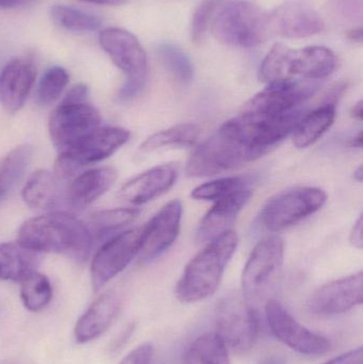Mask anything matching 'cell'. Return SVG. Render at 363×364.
Here are the masks:
<instances>
[{"instance_id":"cell-14","label":"cell","mask_w":363,"mask_h":364,"mask_svg":"<svg viewBox=\"0 0 363 364\" xmlns=\"http://www.w3.org/2000/svg\"><path fill=\"white\" fill-rule=\"evenodd\" d=\"M266 316L274 337L292 350L310 356L326 354L330 350L327 338L303 326L278 301L271 299L266 303Z\"/></svg>"},{"instance_id":"cell-13","label":"cell","mask_w":363,"mask_h":364,"mask_svg":"<svg viewBox=\"0 0 363 364\" xmlns=\"http://www.w3.org/2000/svg\"><path fill=\"white\" fill-rule=\"evenodd\" d=\"M99 111L87 102L62 100L51 113L48 129L55 149L61 151L99 127Z\"/></svg>"},{"instance_id":"cell-38","label":"cell","mask_w":363,"mask_h":364,"mask_svg":"<svg viewBox=\"0 0 363 364\" xmlns=\"http://www.w3.org/2000/svg\"><path fill=\"white\" fill-rule=\"evenodd\" d=\"M323 364H363V348L350 350Z\"/></svg>"},{"instance_id":"cell-16","label":"cell","mask_w":363,"mask_h":364,"mask_svg":"<svg viewBox=\"0 0 363 364\" xmlns=\"http://www.w3.org/2000/svg\"><path fill=\"white\" fill-rule=\"evenodd\" d=\"M183 205L178 199L166 203L144 226L140 259L149 263L159 258L176 241L180 230Z\"/></svg>"},{"instance_id":"cell-3","label":"cell","mask_w":363,"mask_h":364,"mask_svg":"<svg viewBox=\"0 0 363 364\" xmlns=\"http://www.w3.org/2000/svg\"><path fill=\"white\" fill-rule=\"evenodd\" d=\"M255 160L234 122L228 121L194 149L187 164L189 177L223 174Z\"/></svg>"},{"instance_id":"cell-48","label":"cell","mask_w":363,"mask_h":364,"mask_svg":"<svg viewBox=\"0 0 363 364\" xmlns=\"http://www.w3.org/2000/svg\"><path fill=\"white\" fill-rule=\"evenodd\" d=\"M354 177H355L356 181L362 182L363 178V172H362V166H359L357 170L354 173Z\"/></svg>"},{"instance_id":"cell-17","label":"cell","mask_w":363,"mask_h":364,"mask_svg":"<svg viewBox=\"0 0 363 364\" xmlns=\"http://www.w3.org/2000/svg\"><path fill=\"white\" fill-rule=\"evenodd\" d=\"M362 272L335 280L315 291L308 301V308L317 316H336L362 305Z\"/></svg>"},{"instance_id":"cell-30","label":"cell","mask_w":363,"mask_h":364,"mask_svg":"<svg viewBox=\"0 0 363 364\" xmlns=\"http://www.w3.org/2000/svg\"><path fill=\"white\" fill-rule=\"evenodd\" d=\"M156 53L164 68L183 85H190L194 78V68L189 55L178 45L162 42L156 46Z\"/></svg>"},{"instance_id":"cell-32","label":"cell","mask_w":363,"mask_h":364,"mask_svg":"<svg viewBox=\"0 0 363 364\" xmlns=\"http://www.w3.org/2000/svg\"><path fill=\"white\" fill-rule=\"evenodd\" d=\"M21 296L29 311L44 309L53 299V287L46 276L33 272L21 282Z\"/></svg>"},{"instance_id":"cell-26","label":"cell","mask_w":363,"mask_h":364,"mask_svg":"<svg viewBox=\"0 0 363 364\" xmlns=\"http://www.w3.org/2000/svg\"><path fill=\"white\" fill-rule=\"evenodd\" d=\"M58 177L48 171L33 173L23 186V199L31 209L49 210L57 205L60 198Z\"/></svg>"},{"instance_id":"cell-1","label":"cell","mask_w":363,"mask_h":364,"mask_svg":"<svg viewBox=\"0 0 363 364\" xmlns=\"http://www.w3.org/2000/svg\"><path fill=\"white\" fill-rule=\"evenodd\" d=\"M17 242L33 252L65 255L82 262L89 257L93 237L87 225L74 215L55 212L26 220Z\"/></svg>"},{"instance_id":"cell-42","label":"cell","mask_w":363,"mask_h":364,"mask_svg":"<svg viewBox=\"0 0 363 364\" xmlns=\"http://www.w3.org/2000/svg\"><path fill=\"white\" fill-rule=\"evenodd\" d=\"M345 36H347V40L352 41V42L362 44L363 38V30L362 26H358V27L352 28V29L347 30V31L345 32Z\"/></svg>"},{"instance_id":"cell-46","label":"cell","mask_w":363,"mask_h":364,"mask_svg":"<svg viewBox=\"0 0 363 364\" xmlns=\"http://www.w3.org/2000/svg\"><path fill=\"white\" fill-rule=\"evenodd\" d=\"M259 364H287L286 360L279 356H271L264 359Z\"/></svg>"},{"instance_id":"cell-29","label":"cell","mask_w":363,"mask_h":364,"mask_svg":"<svg viewBox=\"0 0 363 364\" xmlns=\"http://www.w3.org/2000/svg\"><path fill=\"white\" fill-rule=\"evenodd\" d=\"M185 364H230L228 348L217 333H207L192 342Z\"/></svg>"},{"instance_id":"cell-35","label":"cell","mask_w":363,"mask_h":364,"mask_svg":"<svg viewBox=\"0 0 363 364\" xmlns=\"http://www.w3.org/2000/svg\"><path fill=\"white\" fill-rule=\"evenodd\" d=\"M251 181L249 177H226L217 179L200 184L192 191L191 196L196 200L215 201Z\"/></svg>"},{"instance_id":"cell-2","label":"cell","mask_w":363,"mask_h":364,"mask_svg":"<svg viewBox=\"0 0 363 364\" xmlns=\"http://www.w3.org/2000/svg\"><path fill=\"white\" fill-rule=\"evenodd\" d=\"M238 243V235L232 230L209 242L185 267L177 284V299L183 303L193 304L215 294Z\"/></svg>"},{"instance_id":"cell-19","label":"cell","mask_w":363,"mask_h":364,"mask_svg":"<svg viewBox=\"0 0 363 364\" xmlns=\"http://www.w3.org/2000/svg\"><path fill=\"white\" fill-rule=\"evenodd\" d=\"M336 68V55L327 47L288 48L283 64V80L304 79L319 81L327 78Z\"/></svg>"},{"instance_id":"cell-34","label":"cell","mask_w":363,"mask_h":364,"mask_svg":"<svg viewBox=\"0 0 363 364\" xmlns=\"http://www.w3.org/2000/svg\"><path fill=\"white\" fill-rule=\"evenodd\" d=\"M70 81L67 72L61 66L48 68L40 78L38 85V102L40 105H50L58 100Z\"/></svg>"},{"instance_id":"cell-20","label":"cell","mask_w":363,"mask_h":364,"mask_svg":"<svg viewBox=\"0 0 363 364\" xmlns=\"http://www.w3.org/2000/svg\"><path fill=\"white\" fill-rule=\"evenodd\" d=\"M36 68L29 58L10 60L0 73V102L6 112L21 110L33 87Z\"/></svg>"},{"instance_id":"cell-36","label":"cell","mask_w":363,"mask_h":364,"mask_svg":"<svg viewBox=\"0 0 363 364\" xmlns=\"http://www.w3.org/2000/svg\"><path fill=\"white\" fill-rule=\"evenodd\" d=\"M217 8V0H206L196 8L190 29V36L194 44L200 45L204 42Z\"/></svg>"},{"instance_id":"cell-39","label":"cell","mask_w":363,"mask_h":364,"mask_svg":"<svg viewBox=\"0 0 363 364\" xmlns=\"http://www.w3.org/2000/svg\"><path fill=\"white\" fill-rule=\"evenodd\" d=\"M87 95H89V89H87V85L79 83L68 91L63 100H67V102H87Z\"/></svg>"},{"instance_id":"cell-45","label":"cell","mask_w":363,"mask_h":364,"mask_svg":"<svg viewBox=\"0 0 363 364\" xmlns=\"http://www.w3.org/2000/svg\"><path fill=\"white\" fill-rule=\"evenodd\" d=\"M362 100H360V102H358L357 104H356L355 106L353 107V109H352V115H353V117H355L356 119H358V121H362Z\"/></svg>"},{"instance_id":"cell-4","label":"cell","mask_w":363,"mask_h":364,"mask_svg":"<svg viewBox=\"0 0 363 364\" xmlns=\"http://www.w3.org/2000/svg\"><path fill=\"white\" fill-rule=\"evenodd\" d=\"M210 30L215 40L240 48L259 46L271 36L268 13L245 0H232L220 6Z\"/></svg>"},{"instance_id":"cell-8","label":"cell","mask_w":363,"mask_h":364,"mask_svg":"<svg viewBox=\"0 0 363 364\" xmlns=\"http://www.w3.org/2000/svg\"><path fill=\"white\" fill-rule=\"evenodd\" d=\"M326 194L318 188H298L272 197L260 212V223L266 230L279 232L319 211Z\"/></svg>"},{"instance_id":"cell-7","label":"cell","mask_w":363,"mask_h":364,"mask_svg":"<svg viewBox=\"0 0 363 364\" xmlns=\"http://www.w3.org/2000/svg\"><path fill=\"white\" fill-rule=\"evenodd\" d=\"M217 333L228 350L238 354L249 352L257 341L259 318L255 307L244 299L228 296L217 304Z\"/></svg>"},{"instance_id":"cell-11","label":"cell","mask_w":363,"mask_h":364,"mask_svg":"<svg viewBox=\"0 0 363 364\" xmlns=\"http://www.w3.org/2000/svg\"><path fill=\"white\" fill-rule=\"evenodd\" d=\"M144 237V227L130 229L115 235L104 244L92 260L91 282L94 291L123 272L140 252Z\"/></svg>"},{"instance_id":"cell-23","label":"cell","mask_w":363,"mask_h":364,"mask_svg":"<svg viewBox=\"0 0 363 364\" xmlns=\"http://www.w3.org/2000/svg\"><path fill=\"white\" fill-rule=\"evenodd\" d=\"M117 173L112 168L87 171L72 181L66 191L68 205L82 209L108 192L117 181Z\"/></svg>"},{"instance_id":"cell-9","label":"cell","mask_w":363,"mask_h":364,"mask_svg":"<svg viewBox=\"0 0 363 364\" xmlns=\"http://www.w3.org/2000/svg\"><path fill=\"white\" fill-rule=\"evenodd\" d=\"M305 114L306 111L300 107L289 112L271 117L242 112L232 121L245 144L253 153L254 158L257 159L291 134Z\"/></svg>"},{"instance_id":"cell-37","label":"cell","mask_w":363,"mask_h":364,"mask_svg":"<svg viewBox=\"0 0 363 364\" xmlns=\"http://www.w3.org/2000/svg\"><path fill=\"white\" fill-rule=\"evenodd\" d=\"M153 348L149 343H144L134 348L119 364H151Z\"/></svg>"},{"instance_id":"cell-6","label":"cell","mask_w":363,"mask_h":364,"mask_svg":"<svg viewBox=\"0 0 363 364\" xmlns=\"http://www.w3.org/2000/svg\"><path fill=\"white\" fill-rule=\"evenodd\" d=\"M129 138L130 132L124 128H96L60 153L55 161V176L59 179L74 176L79 168L97 164L112 156Z\"/></svg>"},{"instance_id":"cell-15","label":"cell","mask_w":363,"mask_h":364,"mask_svg":"<svg viewBox=\"0 0 363 364\" xmlns=\"http://www.w3.org/2000/svg\"><path fill=\"white\" fill-rule=\"evenodd\" d=\"M271 34L287 38H303L321 33L325 23L317 10L306 2L292 0L269 14Z\"/></svg>"},{"instance_id":"cell-10","label":"cell","mask_w":363,"mask_h":364,"mask_svg":"<svg viewBox=\"0 0 363 364\" xmlns=\"http://www.w3.org/2000/svg\"><path fill=\"white\" fill-rule=\"evenodd\" d=\"M285 244L278 237L262 240L256 245L242 274L243 299L251 306L261 301L281 272Z\"/></svg>"},{"instance_id":"cell-44","label":"cell","mask_w":363,"mask_h":364,"mask_svg":"<svg viewBox=\"0 0 363 364\" xmlns=\"http://www.w3.org/2000/svg\"><path fill=\"white\" fill-rule=\"evenodd\" d=\"M132 331V327H128L126 331H124V333H121V335L119 336V338H117V340H115L114 343H113V348H111V350H119V348H121V346H123L124 342H126V340L128 339V337H129L130 333H131Z\"/></svg>"},{"instance_id":"cell-12","label":"cell","mask_w":363,"mask_h":364,"mask_svg":"<svg viewBox=\"0 0 363 364\" xmlns=\"http://www.w3.org/2000/svg\"><path fill=\"white\" fill-rule=\"evenodd\" d=\"M318 81L286 79L268 83V87L256 94L244 107L243 112L271 117L300 108L319 90Z\"/></svg>"},{"instance_id":"cell-21","label":"cell","mask_w":363,"mask_h":364,"mask_svg":"<svg viewBox=\"0 0 363 364\" xmlns=\"http://www.w3.org/2000/svg\"><path fill=\"white\" fill-rule=\"evenodd\" d=\"M178 172L170 164L156 166L121 186L119 198L132 205H143L168 192L177 181Z\"/></svg>"},{"instance_id":"cell-22","label":"cell","mask_w":363,"mask_h":364,"mask_svg":"<svg viewBox=\"0 0 363 364\" xmlns=\"http://www.w3.org/2000/svg\"><path fill=\"white\" fill-rule=\"evenodd\" d=\"M119 309L121 303L115 293L100 295L77 322L75 327L76 341L87 343L104 335L114 322Z\"/></svg>"},{"instance_id":"cell-18","label":"cell","mask_w":363,"mask_h":364,"mask_svg":"<svg viewBox=\"0 0 363 364\" xmlns=\"http://www.w3.org/2000/svg\"><path fill=\"white\" fill-rule=\"evenodd\" d=\"M251 184L253 181L215 201V205L209 210L198 227L196 237L198 243H209L229 230L228 228L234 224L237 216L253 195Z\"/></svg>"},{"instance_id":"cell-33","label":"cell","mask_w":363,"mask_h":364,"mask_svg":"<svg viewBox=\"0 0 363 364\" xmlns=\"http://www.w3.org/2000/svg\"><path fill=\"white\" fill-rule=\"evenodd\" d=\"M140 214V210L134 208H119V209L104 210L96 212L90 218L87 227L92 237L93 235L104 237V235L119 230L131 224Z\"/></svg>"},{"instance_id":"cell-41","label":"cell","mask_w":363,"mask_h":364,"mask_svg":"<svg viewBox=\"0 0 363 364\" xmlns=\"http://www.w3.org/2000/svg\"><path fill=\"white\" fill-rule=\"evenodd\" d=\"M36 0H0V9L9 10V9L23 8L31 6Z\"/></svg>"},{"instance_id":"cell-24","label":"cell","mask_w":363,"mask_h":364,"mask_svg":"<svg viewBox=\"0 0 363 364\" xmlns=\"http://www.w3.org/2000/svg\"><path fill=\"white\" fill-rule=\"evenodd\" d=\"M40 255L17 243L0 244V280L21 282L36 272Z\"/></svg>"},{"instance_id":"cell-40","label":"cell","mask_w":363,"mask_h":364,"mask_svg":"<svg viewBox=\"0 0 363 364\" xmlns=\"http://www.w3.org/2000/svg\"><path fill=\"white\" fill-rule=\"evenodd\" d=\"M363 220L362 215L359 216L357 222L354 225L353 230L351 232V243L353 244L355 247L362 250L363 246Z\"/></svg>"},{"instance_id":"cell-28","label":"cell","mask_w":363,"mask_h":364,"mask_svg":"<svg viewBox=\"0 0 363 364\" xmlns=\"http://www.w3.org/2000/svg\"><path fill=\"white\" fill-rule=\"evenodd\" d=\"M200 134L196 124H180L156 132L142 143L139 151L145 155L166 147H191L197 142Z\"/></svg>"},{"instance_id":"cell-25","label":"cell","mask_w":363,"mask_h":364,"mask_svg":"<svg viewBox=\"0 0 363 364\" xmlns=\"http://www.w3.org/2000/svg\"><path fill=\"white\" fill-rule=\"evenodd\" d=\"M336 119V105L325 104L306 113L292 132L296 149H307L317 142L334 124Z\"/></svg>"},{"instance_id":"cell-5","label":"cell","mask_w":363,"mask_h":364,"mask_svg":"<svg viewBox=\"0 0 363 364\" xmlns=\"http://www.w3.org/2000/svg\"><path fill=\"white\" fill-rule=\"evenodd\" d=\"M98 42L117 68L125 74L119 97L130 100L138 95L146 85L148 61L136 36L121 28H107L100 32Z\"/></svg>"},{"instance_id":"cell-43","label":"cell","mask_w":363,"mask_h":364,"mask_svg":"<svg viewBox=\"0 0 363 364\" xmlns=\"http://www.w3.org/2000/svg\"><path fill=\"white\" fill-rule=\"evenodd\" d=\"M81 1L91 2V4H102V6H123L128 0H81Z\"/></svg>"},{"instance_id":"cell-47","label":"cell","mask_w":363,"mask_h":364,"mask_svg":"<svg viewBox=\"0 0 363 364\" xmlns=\"http://www.w3.org/2000/svg\"><path fill=\"white\" fill-rule=\"evenodd\" d=\"M362 132H360L353 140H351V146L355 149H362Z\"/></svg>"},{"instance_id":"cell-31","label":"cell","mask_w":363,"mask_h":364,"mask_svg":"<svg viewBox=\"0 0 363 364\" xmlns=\"http://www.w3.org/2000/svg\"><path fill=\"white\" fill-rule=\"evenodd\" d=\"M50 17L55 25L72 32L96 31L102 23L96 15L63 4L51 6Z\"/></svg>"},{"instance_id":"cell-27","label":"cell","mask_w":363,"mask_h":364,"mask_svg":"<svg viewBox=\"0 0 363 364\" xmlns=\"http://www.w3.org/2000/svg\"><path fill=\"white\" fill-rule=\"evenodd\" d=\"M33 149L19 145L0 160V203L9 196L25 176L31 162Z\"/></svg>"}]
</instances>
